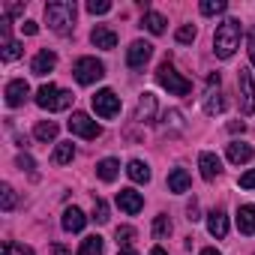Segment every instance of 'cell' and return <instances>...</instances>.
<instances>
[{
    "label": "cell",
    "mask_w": 255,
    "mask_h": 255,
    "mask_svg": "<svg viewBox=\"0 0 255 255\" xmlns=\"http://www.w3.org/2000/svg\"><path fill=\"white\" fill-rule=\"evenodd\" d=\"M21 30H24L27 36H33V33L39 30V24H36V21H24V24H21Z\"/></svg>",
    "instance_id": "ab89813d"
},
{
    "label": "cell",
    "mask_w": 255,
    "mask_h": 255,
    "mask_svg": "<svg viewBox=\"0 0 255 255\" xmlns=\"http://www.w3.org/2000/svg\"><path fill=\"white\" fill-rule=\"evenodd\" d=\"M108 9H111L108 0H90V3H87V12H90V15H105Z\"/></svg>",
    "instance_id": "e575fe53"
},
{
    "label": "cell",
    "mask_w": 255,
    "mask_h": 255,
    "mask_svg": "<svg viewBox=\"0 0 255 255\" xmlns=\"http://www.w3.org/2000/svg\"><path fill=\"white\" fill-rule=\"evenodd\" d=\"M93 111H96L99 117H105V120L117 117V114H120V96H117L114 90H99V93L93 96Z\"/></svg>",
    "instance_id": "ba28073f"
},
{
    "label": "cell",
    "mask_w": 255,
    "mask_h": 255,
    "mask_svg": "<svg viewBox=\"0 0 255 255\" xmlns=\"http://www.w3.org/2000/svg\"><path fill=\"white\" fill-rule=\"evenodd\" d=\"M141 24H144L150 33H156V36L165 33V18H162L159 12H144V21H141Z\"/></svg>",
    "instance_id": "484cf974"
},
{
    "label": "cell",
    "mask_w": 255,
    "mask_h": 255,
    "mask_svg": "<svg viewBox=\"0 0 255 255\" xmlns=\"http://www.w3.org/2000/svg\"><path fill=\"white\" fill-rule=\"evenodd\" d=\"M117 204H120V210H123V213L135 216V213L144 207V195H141V192H135V189H120V192H117Z\"/></svg>",
    "instance_id": "30bf717a"
},
{
    "label": "cell",
    "mask_w": 255,
    "mask_h": 255,
    "mask_svg": "<svg viewBox=\"0 0 255 255\" xmlns=\"http://www.w3.org/2000/svg\"><path fill=\"white\" fill-rule=\"evenodd\" d=\"M18 168H21V171H27V174H33V177H36V171H33V168H36V165H33V159H30V156H24V153H21V156H18Z\"/></svg>",
    "instance_id": "8d00e7d4"
},
{
    "label": "cell",
    "mask_w": 255,
    "mask_h": 255,
    "mask_svg": "<svg viewBox=\"0 0 255 255\" xmlns=\"http://www.w3.org/2000/svg\"><path fill=\"white\" fill-rule=\"evenodd\" d=\"M153 117H156V96L153 93H141L138 108H135V120L138 123H153Z\"/></svg>",
    "instance_id": "5bb4252c"
},
{
    "label": "cell",
    "mask_w": 255,
    "mask_h": 255,
    "mask_svg": "<svg viewBox=\"0 0 255 255\" xmlns=\"http://www.w3.org/2000/svg\"><path fill=\"white\" fill-rule=\"evenodd\" d=\"M150 255H168V252H165L162 246H153V249H150Z\"/></svg>",
    "instance_id": "f6af8a7d"
},
{
    "label": "cell",
    "mask_w": 255,
    "mask_h": 255,
    "mask_svg": "<svg viewBox=\"0 0 255 255\" xmlns=\"http://www.w3.org/2000/svg\"><path fill=\"white\" fill-rule=\"evenodd\" d=\"M126 174H129L135 183H150V168H147L141 159H132L129 165H126Z\"/></svg>",
    "instance_id": "7402d4cb"
},
{
    "label": "cell",
    "mask_w": 255,
    "mask_h": 255,
    "mask_svg": "<svg viewBox=\"0 0 255 255\" xmlns=\"http://www.w3.org/2000/svg\"><path fill=\"white\" fill-rule=\"evenodd\" d=\"M33 135H36L39 141H54V138H57V123H51V120H39V123H36V129H33Z\"/></svg>",
    "instance_id": "cb8c5ba5"
},
{
    "label": "cell",
    "mask_w": 255,
    "mask_h": 255,
    "mask_svg": "<svg viewBox=\"0 0 255 255\" xmlns=\"http://www.w3.org/2000/svg\"><path fill=\"white\" fill-rule=\"evenodd\" d=\"M54 66H57V54H54V51H48V48H42V51L33 57V63H30V72L42 78V75H48Z\"/></svg>",
    "instance_id": "4fadbf2b"
},
{
    "label": "cell",
    "mask_w": 255,
    "mask_h": 255,
    "mask_svg": "<svg viewBox=\"0 0 255 255\" xmlns=\"http://www.w3.org/2000/svg\"><path fill=\"white\" fill-rule=\"evenodd\" d=\"M207 231H210L213 237H225V234H228V216H225L222 210H210V213H207Z\"/></svg>",
    "instance_id": "e0dca14e"
},
{
    "label": "cell",
    "mask_w": 255,
    "mask_h": 255,
    "mask_svg": "<svg viewBox=\"0 0 255 255\" xmlns=\"http://www.w3.org/2000/svg\"><path fill=\"white\" fill-rule=\"evenodd\" d=\"M240 186H243V189H255V168L240 177Z\"/></svg>",
    "instance_id": "f35d334b"
},
{
    "label": "cell",
    "mask_w": 255,
    "mask_h": 255,
    "mask_svg": "<svg viewBox=\"0 0 255 255\" xmlns=\"http://www.w3.org/2000/svg\"><path fill=\"white\" fill-rule=\"evenodd\" d=\"M198 9H201V15H219V12H225V0H204Z\"/></svg>",
    "instance_id": "1f68e13d"
},
{
    "label": "cell",
    "mask_w": 255,
    "mask_h": 255,
    "mask_svg": "<svg viewBox=\"0 0 255 255\" xmlns=\"http://www.w3.org/2000/svg\"><path fill=\"white\" fill-rule=\"evenodd\" d=\"M0 207H3L6 213L15 207V189H12L9 183H3V189H0Z\"/></svg>",
    "instance_id": "f546056e"
},
{
    "label": "cell",
    "mask_w": 255,
    "mask_h": 255,
    "mask_svg": "<svg viewBox=\"0 0 255 255\" xmlns=\"http://www.w3.org/2000/svg\"><path fill=\"white\" fill-rule=\"evenodd\" d=\"M96 174H99V180L111 183V180L120 174V162H117V159H102V162L96 165Z\"/></svg>",
    "instance_id": "603a6c76"
},
{
    "label": "cell",
    "mask_w": 255,
    "mask_h": 255,
    "mask_svg": "<svg viewBox=\"0 0 255 255\" xmlns=\"http://www.w3.org/2000/svg\"><path fill=\"white\" fill-rule=\"evenodd\" d=\"M72 93L69 90H60L57 84H42L39 90H36V105L39 108H45V111H63V108H69L72 105Z\"/></svg>",
    "instance_id": "3957f363"
},
{
    "label": "cell",
    "mask_w": 255,
    "mask_h": 255,
    "mask_svg": "<svg viewBox=\"0 0 255 255\" xmlns=\"http://www.w3.org/2000/svg\"><path fill=\"white\" fill-rule=\"evenodd\" d=\"M198 255H219V252H216V249H213V246H207V249H201V252H198Z\"/></svg>",
    "instance_id": "bcb514c9"
},
{
    "label": "cell",
    "mask_w": 255,
    "mask_h": 255,
    "mask_svg": "<svg viewBox=\"0 0 255 255\" xmlns=\"http://www.w3.org/2000/svg\"><path fill=\"white\" fill-rule=\"evenodd\" d=\"M249 57H252V63H255V27L249 30Z\"/></svg>",
    "instance_id": "b9f144b4"
},
{
    "label": "cell",
    "mask_w": 255,
    "mask_h": 255,
    "mask_svg": "<svg viewBox=\"0 0 255 255\" xmlns=\"http://www.w3.org/2000/svg\"><path fill=\"white\" fill-rule=\"evenodd\" d=\"M237 48H240V21L237 18H225L216 27V33H213V51H216V57L228 60Z\"/></svg>",
    "instance_id": "6da1fadb"
},
{
    "label": "cell",
    "mask_w": 255,
    "mask_h": 255,
    "mask_svg": "<svg viewBox=\"0 0 255 255\" xmlns=\"http://www.w3.org/2000/svg\"><path fill=\"white\" fill-rule=\"evenodd\" d=\"M237 228L240 234H255V204H243L237 210Z\"/></svg>",
    "instance_id": "ac0fdd59"
},
{
    "label": "cell",
    "mask_w": 255,
    "mask_h": 255,
    "mask_svg": "<svg viewBox=\"0 0 255 255\" xmlns=\"http://www.w3.org/2000/svg\"><path fill=\"white\" fill-rule=\"evenodd\" d=\"M18 12H21V3H9L6 6V15H18Z\"/></svg>",
    "instance_id": "7bdbcfd3"
},
{
    "label": "cell",
    "mask_w": 255,
    "mask_h": 255,
    "mask_svg": "<svg viewBox=\"0 0 255 255\" xmlns=\"http://www.w3.org/2000/svg\"><path fill=\"white\" fill-rule=\"evenodd\" d=\"M51 255H72V252H69L63 243H54V246H51Z\"/></svg>",
    "instance_id": "60d3db41"
},
{
    "label": "cell",
    "mask_w": 255,
    "mask_h": 255,
    "mask_svg": "<svg viewBox=\"0 0 255 255\" xmlns=\"http://www.w3.org/2000/svg\"><path fill=\"white\" fill-rule=\"evenodd\" d=\"M114 237H117V246L129 249V243L135 240V228H132V225H120V228L114 231Z\"/></svg>",
    "instance_id": "f1b7e54d"
},
{
    "label": "cell",
    "mask_w": 255,
    "mask_h": 255,
    "mask_svg": "<svg viewBox=\"0 0 255 255\" xmlns=\"http://www.w3.org/2000/svg\"><path fill=\"white\" fill-rule=\"evenodd\" d=\"M186 219H189V222H195V219H201V216H198V201H195V198H192V201L186 204Z\"/></svg>",
    "instance_id": "74e56055"
},
{
    "label": "cell",
    "mask_w": 255,
    "mask_h": 255,
    "mask_svg": "<svg viewBox=\"0 0 255 255\" xmlns=\"http://www.w3.org/2000/svg\"><path fill=\"white\" fill-rule=\"evenodd\" d=\"M255 156V150L249 147V144H243V141H231L228 144V159L234 162V165H243V162H249Z\"/></svg>",
    "instance_id": "d6986e66"
},
{
    "label": "cell",
    "mask_w": 255,
    "mask_h": 255,
    "mask_svg": "<svg viewBox=\"0 0 255 255\" xmlns=\"http://www.w3.org/2000/svg\"><path fill=\"white\" fill-rule=\"evenodd\" d=\"M168 234H171V219H168L165 213H159V216L153 219V237H156V240H165Z\"/></svg>",
    "instance_id": "83f0119b"
},
{
    "label": "cell",
    "mask_w": 255,
    "mask_h": 255,
    "mask_svg": "<svg viewBox=\"0 0 255 255\" xmlns=\"http://www.w3.org/2000/svg\"><path fill=\"white\" fill-rule=\"evenodd\" d=\"M69 132H72V135H81V138H87V141H93V138L102 135V126H99L90 114L75 111V114L69 117Z\"/></svg>",
    "instance_id": "8992f818"
},
{
    "label": "cell",
    "mask_w": 255,
    "mask_h": 255,
    "mask_svg": "<svg viewBox=\"0 0 255 255\" xmlns=\"http://www.w3.org/2000/svg\"><path fill=\"white\" fill-rule=\"evenodd\" d=\"M237 87H240V108H243V114H255V84H252V72L246 66L237 69Z\"/></svg>",
    "instance_id": "52a82bcc"
},
{
    "label": "cell",
    "mask_w": 255,
    "mask_h": 255,
    "mask_svg": "<svg viewBox=\"0 0 255 255\" xmlns=\"http://www.w3.org/2000/svg\"><path fill=\"white\" fill-rule=\"evenodd\" d=\"M222 108H225V99H222L216 90H207V96H204V111L213 117V114H219Z\"/></svg>",
    "instance_id": "4316f807"
},
{
    "label": "cell",
    "mask_w": 255,
    "mask_h": 255,
    "mask_svg": "<svg viewBox=\"0 0 255 255\" xmlns=\"http://www.w3.org/2000/svg\"><path fill=\"white\" fill-rule=\"evenodd\" d=\"M189 174H186V168H174L171 174H168V189L171 192H186L189 189Z\"/></svg>",
    "instance_id": "44dd1931"
},
{
    "label": "cell",
    "mask_w": 255,
    "mask_h": 255,
    "mask_svg": "<svg viewBox=\"0 0 255 255\" xmlns=\"http://www.w3.org/2000/svg\"><path fill=\"white\" fill-rule=\"evenodd\" d=\"M120 255H138L135 249H120Z\"/></svg>",
    "instance_id": "7dc6e473"
},
{
    "label": "cell",
    "mask_w": 255,
    "mask_h": 255,
    "mask_svg": "<svg viewBox=\"0 0 255 255\" xmlns=\"http://www.w3.org/2000/svg\"><path fill=\"white\" fill-rule=\"evenodd\" d=\"M27 96H30V84H27L24 78H15V81L6 84V105H9V108H18Z\"/></svg>",
    "instance_id": "8fae6325"
},
{
    "label": "cell",
    "mask_w": 255,
    "mask_h": 255,
    "mask_svg": "<svg viewBox=\"0 0 255 255\" xmlns=\"http://www.w3.org/2000/svg\"><path fill=\"white\" fill-rule=\"evenodd\" d=\"M78 255H102V237H99V234L84 237L81 246H78Z\"/></svg>",
    "instance_id": "d4e9b609"
},
{
    "label": "cell",
    "mask_w": 255,
    "mask_h": 255,
    "mask_svg": "<svg viewBox=\"0 0 255 255\" xmlns=\"http://www.w3.org/2000/svg\"><path fill=\"white\" fill-rule=\"evenodd\" d=\"M72 75H75V81L78 84H93V81H99L102 75H105V66L96 60V57H81V60H75V66H72Z\"/></svg>",
    "instance_id": "5b68a950"
},
{
    "label": "cell",
    "mask_w": 255,
    "mask_h": 255,
    "mask_svg": "<svg viewBox=\"0 0 255 255\" xmlns=\"http://www.w3.org/2000/svg\"><path fill=\"white\" fill-rule=\"evenodd\" d=\"M156 81H159V87H165L168 93H174V96H186L189 90H192V81L189 78H183L168 60L165 63H159V69H156Z\"/></svg>",
    "instance_id": "277c9868"
},
{
    "label": "cell",
    "mask_w": 255,
    "mask_h": 255,
    "mask_svg": "<svg viewBox=\"0 0 255 255\" xmlns=\"http://www.w3.org/2000/svg\"><path fill=\"white\" fill-rule=\"evenodd\" d=\"M93 222H99V225H105L108 222V204L102 201V198H93V216H90Z\"/></svg>",
    "instance_id": "4dcf8cb0"
},
{
    "label": "cell",
    "mask_w": 255,
    "mask_h": 255,
    "mask_svg": "<svg viewBox=\"0 0 255 255\" xmlns=\"http://www.w3.org/2000/svg\"><path fill=\"white\" fill-rule=\"evenodd\" d=\"M174 39H177V42H183V45H189V42H195V27H192V24H183V27H177V33H174Z\"/></svg>",
    "instance_id": "d6a6232c"
},
{
    "label": "cell",
    "mask_w": 255,
    "mask_h": 255,
    "mask_svg": "<svg viewBox=\"0 0 255 255\" xmlns=\"http://www.w3.org/2000/svg\"><path fill=\"white\" fill-rule=\"evenodd\" d=\"M150 54H153V45L144 42V39H135L129 48H126V63H129L132 69H141L150 60Z\"/></svg>",
    "instance_id": "9c48e42d"
},
{
    "label": "cell",
    "mask_w": 255,
    "mask_h": 255,
    "mask_svg": "<svg viewBox=\"0 0 255 255\" xmlns=\"http://www.w3.org/2000/svg\"><path fill=\"white\" fill-rule=\"evenodd\" d=\"M90 42H93L96 48H102V51H111V48L117 45V33H114L111 27H105V24H96L93 33H90Z\"/></svg>",
    "instance_id": "7c38bea8"
},
{
    "label": "cell",
    "mask_w": 255,
    "mask_h": 255,
    "mask_svg": "<svg viewBox=\"0 0 255 255\" xmlns=\"http://www.w3.org/2000/svg\"><path fill=\"white\" fill-rule=\"evenodd\" d=\"M21 51H24V48H21V42H12L9 48H3V60H6V63H12V60H18V57H21Z\"/></svg>",
    "instance_id": "d590c367"
},
{
    "label": "cell",
    "mask_w": 255,
    "mask_h": 255,
    "mask_svg": "<svg viewBox=\"0 0 255 255\" xmlns=\"http://www.w3.org/2000/svg\"><path fill=\"white\" fill-rule=\"evenodd\" d=\"M198 168H201V177L204 180H216L222 174V162H219L216 153H201L198 156Z\"/></svg>",
    "instance_id": "9a60e30c"
},
{
    "label": "cell",
    "mask_w": 255,
    "mask_h": 255,
    "mask_svg": "<svg viewBox=\"0 0 255 255\" xmlns=\"http://www.w3.org/2000/svg\"><path fill=\"white\" fill-rule=\"evenodd\" d=\"M72 156H75V144L72 141H60L54 147V153H51V162L54 165H66V162H72Z\"/></svg>",
    "instance_id": "ffe728a7"
},
{
    "label": "cell",
    "mask_w": 255,
    "mask_h": 255,
    "mask_svg": "<svg viewBox=\"0 0 255 255\" xmlns=\"http://www.w3.org/2000/svg\"><path fill=\"white\" fill-rule=\"evenodd\" d=\"M60 225H63V231H72V234H75V231H81V228L87 225V216H84L78 207H66V210H63Z\"/></svg>",
    "instance_id": "2e32d148"
},
{
    "label": "cell",
    "mask_w": 255,
    "mask_h": 255,
    "mask_svg": "<svg viewBox=\"0 0 255 255\" xmlns=\"http://www.w3.org/2000/svg\"><path fill=\"white\" fill-rule=\"evenodd\" d=\"M45 21L54 33H69L75 27V3L72 0H51V3H45Z\"/></svg>",
    "instance_id": "7a4b0ae2"
},
{
    "label": "cell",
    "mask_w": 255,
    "mask_h": 255,
    "mask_svg": "<svg viewBox=\"0 0 255 255\" xmlns=\"http://www.w3.org/2000/svg\"><path fill=\"white\" fill-rule=\"evenodd\" d=\"M3 255H33V249L30 246H21V243H3Z\"/></svg>",
    "instance_id": "836d02e7"
},
{
    "label": "cell",
    "mask_w": 255,
    "mask_h": 255,
    "mask_svg": "<svg viewBox=\"0 0 255 255\" xmlns=\"http://www.w3.org/2000/svg\"><path fill=\"white\" fill-rule=\"evenodd\" d=\"M207 84H210V87H219V72H213V75H207Z\"/></svg>",
    "instance_id": "ee69618b"
}]
</instances>
